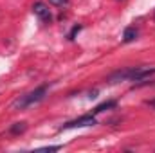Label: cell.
<instances>
[{
	"label": "cell",
	"instance_id": "7a4b0ae2",
	"mask_svg": "<svg viewBox=\"0 0 155 153\" xmlns=\"http://www.w3.org/2000/svg\"><path fill=\"white\" fill-rule=\"evenodd\" d=\"M45 94H47V86H45V85H43V86H38L36 90H33V92H29V94L18 97V99L13 103V108L24 110V108H27V106H33L35 103H40V101L45 97Z\"/></svg>",
	"mask_w": 155,
	"mask_h": 153
},
{
	"label": "cell",
	"instance_id": "ba28073f",
	"mask_svg": "<svg viewBox=\"0 0 155 153\" xmlns=\"http://www.w3.org/2000/svg\"><path fill=\"white\" fill-rule=\"evenodd\" d=\"M49 4H52L56 7H65V5H69V0H49Z\"/></svg>",
	"mask_w": 155,
	"mask_h": 153
},
{
	"label": "cell",
	"instance_id": "30bf717a",
	"mask_svg": "<svg viewBox=\"0 0 155 153\" xmlns=\"http://www.w3.org/2000/svg\"><path fill=\"white\" fill-rule=\"evenodd\" d=\"M43 151H58V150H61V146H49V148H41Z\"/></svg>",
	"mask_w": 155,
	"mask_h": 153
},
{
	"label": "cell",
	"instance_id": "6da1fadb",
	"mask_svg": "<svg viewBox=\"0 0 155 153\" xmlns=\"http://www.w3.org/2000/svg\"><path fill=\"white\" fill-rule=\"evenodd\" d=\"M152 76H155V67H132V69H123L110 74L108 81L117 83V81H135V86L141 83H148Z\"/></svg>",
	"mask_w": 155,
	"mask_h": 153
},
{
	"label": "cell",
	"instance_id": "5b68a950",
	"mask_svg": "<svg viewBox=\"0 0 155 153\" xmlns=\"http://www.w3.org/2000/svg\"><path fill=\"white\" fill-rule=\"evenodd\" d=\"M135 38H137V29L135 27H126L124 33H123V41L124 43H130V41H134Z\"/></svg>",
	"mask_w": 155,
	"mask_h": 153
},
{
	"label": "cell",
	"instance_id": "9c48e42d",
	"mask_svg": "<svg viewBox=\"0 0 155 153\" xmlns=\"http://www.w3.org/2000/svg\"><path fill=\"white\" fill-rule=\"evenodd\" d=\"M81 31V25H74L72 27V31H71V34H69V40H74L78 36V33Z\"/></svg>",
	"mask_w": 155,
	"mask_h": 153
},
{
	"label": "cell",
	"instance_id": "7c38bea8",
	"mask_svg": "<svg viewBox=\"0 0 155 153\" xmlns=\"http://www.w3.org/2000/svg\"><path fill=\"white\" fill-rule=\"evenodd\" d=\"M153 20H155V13H153Z\"/></svg>",
	"mask_w": 155,
	"mask_h": 153
},
{
	"label": "cell",
	"instance_id": "52a82bcc",
	"mask_svg": "<svg viewBox=\"0 0 155 153\" xmlns=\"http://www.w3.org/2000/svg\"><path fill=\"white\" fill-rule=\"evenodd\" d=\"M25 130H27V122H15L9 132H11L13 135H18V133H24Z\"/></svg>",
	"mask_w": 155,
	"mask_h": 153
},
{
	"label": "cell",
	"instance_id": "8992f818",
	"mask_svg": "<svg viewBox=\"0 0 155 153\" xmlns=\"http://www.w3.org/2000/svg\"><path fill=\"white\" fill-rule=\"evenodd\" d=\"M116 106H117V101H107V103H103V105L96 106V108L92 110V115L99 114V112H105V110H108V108H116Z\"/></svg>",
	"mask_w": 155,
	"mask_h": 153
},
{
	"label": "cell",
	"instance_id": "277c9868",
	"mask_svg": "<svg viewBox=\"0 0 155 153\" xmlns=\"http://www.w3.org/2000/svg\"><path fill=\"white\" fill-rule=\"evenodd\" d=\"M33 13L38 16L41 22H45V24H49L51 18H52V16H51V9H49L43 2H36V4L33 5Z\"/></svg>",
	"mask_w": 155,
	"mask_h": 153
},
{
	"label": "cell",
	"instance_id": "3957f363",
	"mask_svg": "<svg viewBox=\"0 0 155 153\" xmlns=\"http://www.w3.org/2000/svg\"><path fill=\"white\" fill-rule=\"evenodd\" d=\"M96 124V117L90 114V115H81L74 121H69L61 126V130H69V128H83V126H94Z\"/></svg>",
	"mask_w": 155,
	"mask_h": 153
},
{
	"label": "cell",
	"instance_id": "8fae6325",
	"mask_svg": "<svg viewBox=\"0 0 155 153\" xmlns=\"http://www.w3.org/2000/svg\"><path fill=\"white\" fill-rule=\"evenodd\" d=\"M148 105H150L152 108H155V99H152V101H148Z\"/></svg>",
	"mask_w": 155,
	"mask_h": 153
}]
</instances>
